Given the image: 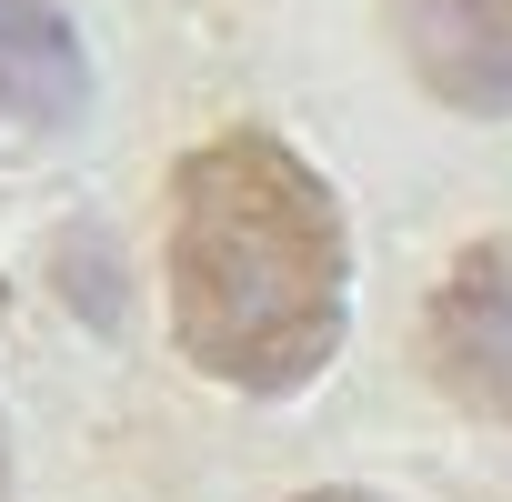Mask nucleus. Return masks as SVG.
<instances>
[{
    "mask_svg": "<svg viewBox=\"0 0 512 502\" xmlns=\"http://www.w3.org/2000/svg\"><path fill=\"white\" fill-rule=\"evenodd\" d=\"M161 282L191 372L262 402L322 382L352 322V231L332 181L272 131L201 141L171 171Z\"/></svg>",
    "mask_w": 512,
    "mask_h": 502,
    "instance_id": "1",
    "label": "nucleus"
},
{
    "mask_svg": "<svg viewBox=\"0 0 512 502\" xmlns=\"http://www.w3.org/2000/svg\"><path fill=\"white\" fill-rule=\"evenodd\" d=\"M422 372L512 432V241H472L422 302Z\"/></svg>",
    "mask_w": 512,
    "mask_h": 502,
    "instance_id": "2",
    "label": "nucleus"
},
{
    "mask_svg": "<svg viewBox=\"0 0 512 502\" xmlns=\"http://www.w3.org/2000/svg\"><path fill=\"white\" fill-rule=\"evenodd\" d=\"M382 21L442 111L512 121V0H382Z\"/></svg>",
    "mask_w": 512,
    "mask_h": 502,
    "instance_id": "3",
    "label": "nucleus"
},
{
    "mask_svg": "<svg viewBox=\"0 0 512 502\" xmlns=\"http://www.w3.org/2000/svg\"><path fill=\"white\" fill-rule=\"evenodd\" d=\"M0 111L41 131L91 111V51L61 21V0H0Z\"/></svg>",
    "mask_w": 512,
    "mask_h": 502,
    "instance_id": "4",
    "label": "nucleus"
},
{
    "mask_svg": "<svg viewBox=\"0 0 512 502\" xmlns=\"http://www.w3.org/2000/svg\"><path fill=\"white\" fill-rule=\"evenodd\" d=\"M302 502H392V492H362V482H322V492H302Z\"/></svg>",
    "mask_w": 512,
    "mask_h": 502,
    "instance_id": "5",
    "label": "nucleus"
},
{
    "mask_svg": "<svg viewBox=\"0 0 512 502\" xmlns=\"http://www.w3.org/2000/svg\"><path fill=\"white\" fill-rule=\"evenodd\" d=\"M0 502H11V432H0Z\"/></svg>",
    "mask_w": 512,
    "mask_h": 502,
    "instance_id": "6",
    "label": "nucleus"
}]
</instances>
